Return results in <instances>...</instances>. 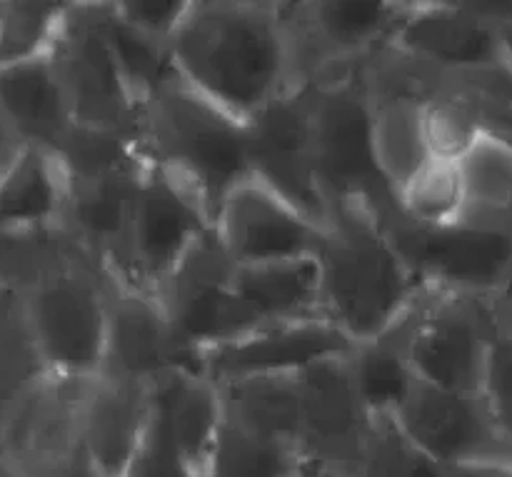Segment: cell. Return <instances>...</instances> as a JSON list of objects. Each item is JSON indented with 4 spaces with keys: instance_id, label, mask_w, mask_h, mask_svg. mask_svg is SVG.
<instances>
[{
    "instance_id": "cell-29",
    "label": "cell",
    "mask_w": 512,
    "mask_h": 477,
    "mask_svg": "<svg viewBox=\"0 0 512 477\" xmlns=\"http://www.w3.org/2000/svg\"><path fill=\"white\" fill-rule=\"evenodd\" d=\"M348 365L360 400L373 418H393L418 383L398 325L380 338L355 345Z\"/></svg>"
},
{
    "instance_id": "cell-4",
    "label": "cell",
    "mask_w": 512,
    "mask_h": 477,
    "mask_svg": "<svg viewBox=\"0 0 512 477\" xmlns=\"http://www.w3.org/2000/svg\"><path fill=\"white\" fill-rule=\"evenodd\" d=\"M148 160L183 178L215 223L223 200L253 178L248 123L195 93L180 78L155 90L143 108Z\"/></svg>"
},
{
    "instance_id": "cell-2",
    "label": "cell",
    "mask_w": 512,
    "mask_h": 477,
    "mask_svg": "<svg viewBox=\"0 0 512 477\" xmlns=\"http://www.w3.org/2000/svg\"><path fill=\"white\" fill-rule=\"evenodd\" d=\"M315 258L320 313L355 343L390 333L428 290L368 210H330Z\"/></svg>"
},
{
    "instance_id": "cell-42",
    "label": "cell",
    "mask_w": 512,
    "mask_h": 477,
    "mask_svg": "<svg viewBox=\"0 0 512 477\" xmlns=\"http://www.w3.org/2000/svg\"><path fill=\"white\" fill-rule=\"evenodd\" d=\"M300 477H310V475H305V473H303V475H300Z\"/></svg>"
},
{
    "instance_id": "cell-27",
    "label": "cell",
    "mask_w": 512,
    "mask_h": 477,
    "mask_svg": "<svg viewBox=\"0 0 512 477\" xmlns=\"http://www.w3.org/2000/svg\"><path fill=\"white\" fill-rule=\"evenodd\" d=\"M465 210L460 223L512 238V140L483 135L460 160Z\"/></svg>"
},
{
    "instance_id": "cell-17",
    "label": "cell",
    "mask_w": 512,
    "mask_h": 477,
    "mask_svg": "<svg viewBox=\"0 0 512 477\" xmlns=\"http://www.w3.org/2000/svg\"><path fill=\"white\" fill-rule=\"evenodd\" d=\"M235 265L220 248L215 230L200 240L188 258L153 295L178 333L198 350H210L250 333L233 295Z\"/></svg>"
},
{
    "instance_id": "cell-12",
    "label": "cell",
    "mask_w": 512,
    "mask_h": 477,
    "mask_svg": "<svg viewBox=\"0 0 512 477\" xmlns=\"http://www.w3.org/2000/svg\"><path fill=\"white\" fill-rule=\"evenodd\" d=\"M253 178L328 228L330 210L313 153V93L290 90L248 120Z\"/></svg>"
},
{
    "instance_id": "cell-34",
    "label": "cell",
    "mask_w": 512,
    "mask_h": 477,
    "mask_svg": "<svg viewBox=\"0 0 512 477\" xmlns=\"http://www.w3.org/2000/svg\"><path fill=\"white\" fill-rule=\"evenodd\" d=\"M348 477H445V468L428 458L393 418H375L363 458Z\"/></svg>"
},
{
    "instance_id": "cell-1",
    "label": "cell",
    "mask_w": 512,
    "mask_h": 477,
    "mask_svg": "<svg viewBox=\"0 0 512 477\" xmlns=\"http://www.w3.org/2000/svg\"><path fill=\"white\" fill-rule=\"evenodd\" d=\"M170 55L188 88L243 123L295 90L280 0H193Z\"/></svg>"
},
{
    "instance_id": "cell-35",
    "label": "cell",
    "mask_w": 512,
    "mask_h": 477,
    "mask_svg": "<svg viewBox=\"0 0 512 477\" xmlns=\"http://www.w3.org/2000/svg\"><path fill=\"white\" fill-rule=\"evenodd\" d=\"M193 0H110L113 15L135 33L160 45H173Z\"/></svg>"
},
{
    "instance_id": "cell-33",
    "label": "cell",
    "mask_w": 512,
    "mask_h": 477,
    "mask_svg": "<svg viewBox=\"0 0 512 477\" xmlns=\"http://www.w3.org/2000/svg\"><path fill=\"white\" fill-rule=\"evenodd\" d=\"M68 3L0 0V63L33 58L53 48Z\"/></svg>"
},
{
    "instance_id": "cell-36",
    "label": "cell",
    "mask_w": 512,
    "mask_h": 477,
    "mask_svg": "<svg viewBox=\"0 0 512 477\" xmlns=\"http://www.w3.org/2000/svg\"><path fill=\"white\" fill-rule=\"evenodd\" d=\"M483 398L500 438L512 450V333L498 328V323H495V340L493 350H490L488 373H485Z\"/></svg>"
},
{
    "instance_id": "cell-40",
    "label": "cell",
    "mask_w": 512,
    "mask_h": 477,
    "mask_svg": "<svg viewBox=\"0 0 512 477\" xmlns=\"http://www.w3.org/2000/svg\"><path fill=\"white\" fill-rule=\"evenodd\" d=\"M20 153H23V145L18 143V138L10 133V128L5 125V120L0 118V175H3L5 170L15 163V158H18Z\"/></svg>"
},
{
    "instance_id": "cell-5",
    "label": "cell",
    "mask_w": 512,
    "mask_h": 477,
    "mask_svg": "<svg viewBox=\"0 0 512 477\" xmlns=\"http://www.w3.org/2000/svg\"><path fill=\"white\" fill-rule=\"evenodd\" d=\"M310 93L315 170L328 210H368L383 228L398 220V198L375 160L370 103L360 63L323 75L310 85Z\"/></svg>"
},
{
    "instance_id": "cell-14",
    "label": "cell",
    "mask_w": 512,
    "mask_h": 477,
    "mask_svg": "<svg viewBox=\"0 0 512 477\" xmlns=\"http://www.w3.org/2000/svg\"><path fill=\"white\" fill-rule=\"evenodd\" d=\"M180 373H203V350L178 333L153 295L113 280L108 348L100 375L153 388Z\"/></svg>"
},
{
    "instance_id": "cell-23",
    "label": "cell",
    "mask_w": 512,
    "mask_h": 477,
    "mask_svg": "<svg viewBox=\"0 0 512 477\" xmlns=\"http://www.w3.org/2000/svg\"><path fill=\"white\" fill-rule=\"evenodd\" d=\"M70 180L58 155L23 148L0 175V238H25L63 230Z\"/></svg>"
},
{
    "instance_id": "cell-38",
    "label": "cell",
    "mask_w": 512,
    "mask_h": 477,
    "mask_svg": "<svg viewBox=\"0 0 512 477\" xmlns=\"http://www.w3.org/2000/svg\"><path fill=\"white\" fill-rule=\"evenodd\" d=\"M490 18L498 23L500 33V53H503V65L512 73V0H498V3H485Z\"/></svg>"
},
{
    "instance_id": "cell-20",
    "label": "cell",
    "mask_w": 512,
    "mask_h": 477,
    "mask_svg": "<svg viewBox=\"0 0 512 477\" xmlns=\"http://www.w3.org/2000/svg\"><path fill=\"white\" fill-rule=\"evenodd\" d=\"M0 118L23 148L58 155L75 128L53 53L0 63Z\"/></svg>"
},
{
    "instance_id": "cell-19",
    "label": "cell",
    "mask_w": 512,
    "mask_h": 477,
    "mask_svg": "<svg viewBox=\"0 0 512 477\" xmlns=\"http://www.w3.org/2000/svg\"><path fill=\"white\" fill-rule=\"evenodd\" d=\"M390 43L443 78L503 65L498 23L490 18L485 0H413Z\"/></svg>"
},
{
    "instance_id": "cell-26",
    "label": "cell",
    "mask_w": 512,
    "mask_h": 477,
    "mask_svg": "<svg viewBox=\"0 0 512 477\" xmlns=\"http://www.w3.org/2000/svg\"><path fill=\"white\" fill-rule=\"evenodd\" d=\"M45 378L48 373L25 318L23 293L0 278V477H10L5 450L13 423Z\"/></svg>"
},
{
    "instance_id": "cell-15",
    "label": "cell",
    "mask_w": 512,
    "mask_h": 477,
    "mask_svg": "<svg viewBox=\"0 0 512 477\" xmlns=\"http://www.w3.org/2000/svg\"><path fill=\"white\" fill-rule=\"evenodd\" d=\"M325 225L250 178L233 190L215 215V238L235 268L310 258Z\"/></svg>"
},
{
    "instance_id": "cell-37",
    "label": "cell",
    "mask_w": 512,
    "mask_h": 477,
    "mask_svg": "<svg viewBox=\"0 0 512 477\" xmlns=\"http://www.w3.org/2000/svg\"><path fill=\"white\" fill-rule=\"evenodd\" d=\"M125 477H200L150 405V425Z\"/></svg>"
},
{
    "instance_id": "cell-28",
    "label": "cell",
    "mask_w": 512,
    "mask_h": 477,
    "mask_svg": "<svg viewBox=\"0 0 512 477\" xmlns=\"http://www.w3.org/2000/svg\"><path fill=\"white\" fill-rule=\"evenodd\" d=\"M220 393H223L225 418L258 438L298 450L300 423H303L298 375L238 380V383L220 385Z\"/></svg>"
},
{
    "instance_id": "cell-22",
    "label": "cell",
    "mask_w": 512,
    "mask_h": 477,
    "mask_svg": "<svg viewBox=\"0 0 512 477\" xmlns=\"http://www.w3.org/2000/svg\"><path fill=\"white\" fill-rule=\"evenodd\" d=\"M145 163L88 183L70 185V205L63 230L113 280L123 270L135 190Z\"/></svg>"
},
{
    "instance_id": "cell-16",
    "label": "cell",
    "mask_w": 512,
    "mask_h": 477,
    "mask_svg": "<svg viewBox=\"0 0 512 477\" xmlns=\"http://www.w3.org/2000/svg\"><path fill=\"white\" fill-rule=\"evenodd\" d=\"M355 345L353 338L325 318L263 325L205 350L203 373L218 385L253 378H295L320 363L348 358Z\"/></svg>"
},
{
    "instance_id": "cell-10",
    "label": "cell",
    "mask_w": 512,
    "mask_h": 477,
    "mask_svg": "<svg viewBox=\"0 0 512 477\" xmlns=\"http://www.w3.org/2000/svg\"><path fill=\"white\" fill-rule=\"evenodd\" d=\"M298 455L305 475H353L375 418L360 400L348 358L328 360L298 375Z\"/></svg>"
},
{
    "instance_id": "cell-31",
    "label": "cell",
    "mask_w": 512,
    "mask_h": 477,
    "mask_svg": "<svg viewBox=\"0 0 512 477\" xmlns=\"http://www.w3.org/2000/svg\"><path fill=\"white\" fill-rule=\"evenodd\" d=\"M405 220L423 228H450L463 220L465 185L460 163L430 158L398 193Z\"/></svg>"
},
{
    "instance_id": "cell-21",
    "label": "cell",
    "mask_w": 512,
    "mask_h": 477,
    "mask_svg": "<svg viewBox=\"0 0 512 477\" xmlns=\"http://www.w3.org/2000/svg\"><path fill=\"white\" fill-rule=\"evenodd\" d=\"M83 445L98 477H125L150 425V388L98 375L85 385Z\"/></svg>"
},
{
    "instance_id": "cell-18",
    "label": "cell",
    "mask_w": 512,
    "mask_h": 477,
    "mask_svg": "<svg viewBox=\"0 0 512 477\" xmlns=\"http://www.w3.org/2000/svg\"><path fill=\"white\" fill-rule=\"evenodd\" d=\"M393 420L443 468L480 460H512V450L500 438L483 393H453L418 380Z\"/></svg>"
},
{
    "instance_id": "cell-41",
    "label": "cell",
    "mask_w": 512,
    "mask_h": 477,
    "mask_svg": "<svg viewBox=\"0 0 512 477\" xmlns=\"http://www.w3.org/2000/svg\"><path fill=\"white\" fill-rule=\"evenodd\" d=\"M310 477H343V475H310Z\"/></svg>"
},
{
    "instance_id": "cell-8",
    "label": "cell",
    "mask_w": 512,
    "mask_h": 477,
    "mask_svg": "<svg viewBox=\"0 0 512 477\" xmlns=\"http://www.w3.org/2000/svg\"><path fill=\"white\" fill-rule=\"evenodd\" d=\"M213 230V215L200 195L183 178L148 160L135 190L123 270L115 283L155 293Z\"/></svg>"
},
{
    "instance_id": "cell-32",
    "label": "cell",
    "mask_w": 512,
    "mask_h": 477,
    "mask_svg": "<svg viewBox=\"0 0 512 477\" xmlns=\"http://www.w3.org/2000/svg\"><path fill=\"white\" fill-rule=\"evenodd\" d=\"M483 135H488V125L478 105L455 80L445 78L425 105V138L430 155L460 163Z\"/></svg>"
},
{
    "instance_id": "cell-39",
    "label": "cell",
    "mask_w": 512,
    "mask_h": 477,
    "mask_svg": "<svg viewBox=\"0 0 512 477\" xmlns=\"http://www.w3.org/2000/svg\"><path fill=\"white\" fill-rule=\"evenodd\" d=\"M445 477H512V460H480L445 468Z\"/></svg>"
},
{
    "instance_id": "cell-11",
    "label": "cell",
    "mask_w": 512,
    "mask_h": 477,
    "mask_svg": "<svg viewBox=\"0 0 512 477\" xmlns=\"http://www.w3.org/2000/svg\"><path fill=\"white\" fill-rule=\"evenodd\" d=\"M385 230L428 288L490 298L512 278L510 235L463 223L423 228L403 215L385 225Z\"/></svg>"
},
{
    "instance_id": "cell-6",
    "label": "cell",
    "mask_w": 512,
    "mask_h": 477,
    "mask_svg": "<svg viewBox=\"0 0 512 477\" xmlns=\"http://www.w3.org/2000/svg\"><path fill=\"white\" fill-rule=\"evenodd\" d=\"M398 328L420 383L453 393H483L495 340L488 298L428 288Z\"/></svg>"
},
{
    "instance_id": "cell-7",
    "label": "cell",
    "mask_w": 512,
    "mask_h": 477,
    "mask_svg": "<svg viewBox=\"0 0 512 477\" xmlns=\"http://www.w3.org/2000/svg\"><path fill=\"white\" fill-rule=\"evenodd\" d=\"M75 125L143 143V103L130 88L103 25V0L68 3L53 48Z\"/></svg>"
},
{
    "instance_id": "cell-30",
    "label": "cell",
    "mask_w": 512,
    "mask_h": 477,
    "mask_svg": "<svg viewBox=\"0 0 512 477\" xmlns=\"http://www.w3.org/2000/svg\"><path fill=\"white\" fill-rule=\"evenodd\" d=\"M303 473L298 450L258 438L225 418L203 477H300Z\"/></svg>"
},
{
    "instance_id": "cell-9",
    "label": "cell",
    "mask_w": 512,
    "mask_h": 477,
    "mask_svg": "<svg viewBox=\"0 0 512 477\" xmlns=\"http://www.w3.org/2000/svg\"><path fill=\"white\" fill-rule=\"evenodd\" d=\"M295 90L388 45L413 0H280Z\"/></svg>"
},
{
    "instance_id": "cell-24",
    "label": "cell",
    "mask_w": 512,
    "mask_h": 477,
    "mask_svg": "<svg viewBox=\"0 0 512 477\" xmlns=\"http://www.w3.org/2000/svg\"><path fill=\"white\" fill-rule=\"evenodd\" d=\"M233 295L250 330L293 320L323 318L320 265L315 255L285 263L235 268Z\"/></svg>"
},
{
    "instance_id": "cell-3",
    "label": "cell",
    "mask_w": 512,
    "mask_h": 477,
    "mask_svg": "<svg viewBox=\"0 0 512 477\" xmlns=\"http://www.w3.org/2000/svg\"><path fill=\"white\" fill-rule=\"evenodd\" d=\"M110 290L113 278L63 230L20 285L45 373L63 380H93L103 373Z\"/></svg>"
},
{
    "instance_id": "cell-13",
    "label": "cell",
    "mask_w": 512,
    "mask_h": 477,
    "mask_svg": "<svg viewBox=\"0 0 512 477\" xmlns=\"http://www.w3.org/2000/svg\"><path fill=\"white\" fill-rule=\"evenodd\" d=\"M90 380L48 378L8 435L10 477H98L83 445V395Z\"/></svg>"
},
{
    "instance_id": "cell-25",
    "label": "cell",
    "mask_w": 512,
    "mask_h": 477,
    "mask_svg": "<svg viewBox=\"0 0 512 477\" xmlns=\"http://www.w3.org/2000/svg\"><path fill=\"white\" fill-rule=\"evenodd\" d=\"M150 405L185 460L203 477L225 420L220 385L203 373H180L150 388Z\"/></svg>"
}]
</instances>
